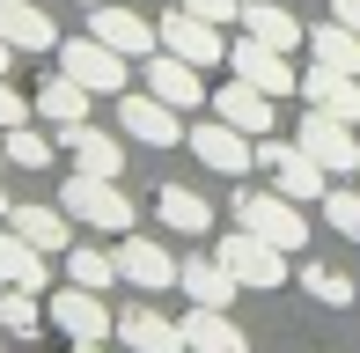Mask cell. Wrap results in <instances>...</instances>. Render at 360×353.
<instances>
[{"instance_id":"44dd1931","label":"cell","mask_w":360,"mask_h":353,"mask_svg":"<svg viewBox=\"0 0 360 353\" xmlns=\"http://www.w3.org/2000/svg\"><path fill=\"white\" fill-rule=\"evenodd\" d=\"M176 324H184V346H191V353H250V339L228 324V309H206V302H191Z\"/></svg>"},{"instance_id":"4316f807","label":"cell","mask_w":360,"mask_h":353,"mask_svg":"<svg viewBox=\"0 0 360 353\" xmlns=\"http://www.w3.org/2000/svg\"><path fill=\"white\" fill-rule=\"evenodd\" d=\"M67 280L103 295V287L118 280V250H103V243H74V250H67Z\"/></svg>"},{"instance_id":"52a82bcc","label":"cell","mask_w":360,"mask_h":353,"mask_svg":"<svg viewBox=\"0 0 360 353\" xmlns=\"http://www.w3.org/2000/svg\"><path fill=\"white\" fill-rule=\"evenodd\" d=\"M44 309H52V331H67V339L81 346V339H110V331H118V316H110V302L96 295V287H52V295H44Z\"/></svg>"},{"instance_id":"5bb4252c","label":"cell","mask_w":360,"mask_h":353,"mask_svg":"<svg viewBox=\"0 0 360 353\" xmlns=\"http://www.w3.org/2000/svg\"><path fill=\"white\" fill-rule=\"evenodd\" d=\"M140 67H147V96H162L169 110H199V103H206V82H199V67H191V59L155 52V59H140Z\"/></svg>"},{"instance_id":"30bf717a","label":"cell","mask_w":360,"mask_h":353,"mask_svg":"<svg viewBox=\"0 0 360 353\" xmlns=\"http://www.w3.org/2000/svg\"><path fill=\"white\" fill-rule=\"evenodd\" d=\"M294 148H309L331 176H360V140H353L346 118H331V110H309L302 133H294Z\"/></svg>"},{"instance_id":"d590c367","label":"cell","mask_w":360,"mask_h":353,"mask_svg":"<svg viewBox=\"0 0 360 353\" xmlns=\"http://www.w3.org/2000/svg\"><path fill=\"white\" fill-rule=\"evenodd\" d=\"M74 353H110V339H81V346H74Z\"/></svg>"},{"instance_id":"3957f363","label":"cell","mask_w":360,"mask_h":353,"mask_svg":"<svg viewBox=\"0 0 360 353\" xmlns=\"http://www.w3.org/2000/svg\"><path fill=\"white\" fill-rule=\"evenodd\" d=\"M214 258L236 272L243 287H257V295H265V287H287V250L265 243V236H250L243 221H236V236H214Z\"/></svg>"},{"instance_id":"f1b7e54d","label":"cell","mask_w":360,"mask_h":353,"mask_svg":"<svg viewBox=\"0 0 360 353\" xmlns=\"http://www.w3.org/2000/svg\"><path fill=\"white\" fill-rule=\"evenodd\" d=\"M302 295H309V302H323V309H353L360 287L346 280V272H331V265H302Z\"/></svg>"},{"instance_id":"484cf974","label":"cell","mask_w":360,"mask_h":353,"mask_svg":"<svg viewBox=\"0 0 360 353\" xmlns=\"http://www.w3.org/2000/svg\"><path fill=\"white\" fill-rule=\"evenodd\" d=\"M44 280H52L44 250H30L15 229H0V287H30V295H44Z\"/></svg>"},{"instance_id":"836d02e7","label":"cell","mask_w":360,"mask_h":353,"mask_svg":"<svg viewBox=\"0 0 360 353\" xmlns=\"http://www.w3.org/2000/svg\"><path fill=\"white\" fill-rule=\"evenodd\" d=\"M30 118H37V110H30V96L8 89V74H0V133H8V125H30Z\"/></svg>"},{"instance_id":"f546056e","label":"cell","mask_w":360,"mask_h":353,"mask_svg":"<svg viewBox=\"0 0 360 353\" xmlns=\"http://www.w3.org/2000/svg\"><path fill=\"white\" fill-rule=\"evenodd\" d=\"M309 52L323 59V67H346V74H360V37L346 23H323V30H309Z\"/></svg>"},{"instance_id":"74e56055","label":"cell","mask_w":360,"mask_h":353,"mask_svg":"<svg viewBox=\"0 0 360 353\" xmlns=\"http://www.w3.org/2000/svg\"><path fill=\"white\" fill-rule=\"evenodd\" d=\"M8 214H15V206H8V191H0V221H8Z\"/></svg>"},{"instance_id":"f35d334b","label":"cell","mask_w":360,"mask_h":353,"mask_svg":"<svg viewBox=\"0 0 360 353\" xmlns=\"http://www.w3.org/2000/svg\"><path fill=\"white\" fill-rule=\"evenodd\" d=\"M81 8H103V0H81Z\"/></svg>"},{"instance_id":"603a6c76","label":"cell","mask_w":360,"mask_h":353,"mask_svg":"<svg viewBox=\"0 0 360 353\" xmlns=\"http://www.w3.org/2000/svg\"><path fill=\"white\" fill-rule=\"evenodd\" d=\"M176 287H184L191 302H206V309H228V302L243 295V280L221 258H184V265H176Z\"/></svg>"},{"instance_id":"4dcf8cb0","label":"cell","mask_w":360,"mask_h":353,"mask_svg":"<svg viewBox=\"0 0 360 353\" xmlns=\"http://www.w3.org/2000/svg\"><path fill=\"white\" fill-rule=\"evenodd\" d=\"M0 155H8L15 169H52V140H44L37 125H8V133H0Z\"/></svg>"},{"instance_id":"8fae6325","label":"cell","mask_w":360,"mask_h":353,"mask_svg":"<svg viewBox=\"0 0 360 353\" xmlns=\"http://www.w3.org/2000/svg\"><path fill=\"white\" fill-rule=\"evenodd\" d=\"M118 280L125 287H140V295H169L176 287V258H169V243H155V236H118Z\"/></svg>"},{"instance_id":"5b68a950","label":"cell","mask_w":360,"mask_h":353,"mask_svg":"<svg viewBox=\"0 0 360 353\" xmlns=\"http://www.w3.org/2000/svg\"><path fill=\"white\" fill-rule=\"evenodd\" d=\"M125 67L133 59L110 52L103 37H59V74H74L89 96H125Z\"/></svg>"},{"instance_id":"ac0fdd59","label":"cell","mask_w":360,"mask_h":353,"mask_svg":"<svg viewBox=\"0 0 360 353\" xmlns=\"http://www.w3.org/2000/svg\"><path fill=\"white\" fill-rule=\"evenodd\" d=\"M206 103H214V118L243 125L250 140H265V133H272V96H265V89H250V82H236V74H228V82L206 96Z\"/></svg>"},{"instance_id":"2e32d148","label":"cell","mask_w":360,"mask_h":353,"mask_svg":"<svg viewBox=\"0 0 360 353\" xmlns=\"http://www.w3.org/2000/svg\"><path fill=\"white\" fill-rule=\"evenodd\" d=\"M302 96H309V110H331V118H346V125H360V74H346V67H309L302 74Z\"/></svg>"},{"instance_id":"1f68e13d","label":"cell","mask_w":360,"mask_h":353,"mask_svg":"<svg viewBox=\"0 0 360 353\" xmlns=\"http://www.w3.org/2000/svg\"><path fill=\"white\" fill-rule=\"evenodd\" d=\"M323 221H331L338 236H353V243H360V191H346V184L323 191Z\"/></svg>"},{"instance_id":"ab89813d","label":"cell","mask_w":360,"mask_h":353,"mask_svg":"<svg viewBox=\"0 0 360 353\" xmlns=\"http://www.w3.org/2000/svg\"><path fill=\"white\" fill-rule=\"evenodd\" d=\"M0 169H8V155H0Z\"/></svg>"},{"instance_id":"d6a6232c","label":"cell","mask_w":360,"mask_h":353,"mask_svg":"<svg viewBox=\"0 0 360 353\" xmlns=\"http://www.w3.org/2000/svg\"><path fill=\"white\" fill-rule=\"evenodd\" d=\"M184 15H199V23H214V30H236L243 23V0H176Z\"/></svg>"},{"instance_id":"277c9868","label":"cell","mask_w":360,"mask_h":353,"mask_svg":"<svg viewBox=\"0 0 360 353\" xmlns=\"http://www.w3.org/2000/svg\"><path fill=\"white\" fill-rule=\"evenodd\" d=\"M236 221L250 236H265V243H280V250L309 243V221H302V206H294L287 191H236Z\"/></svg>"},{"instance_id":"6da1fadb","label":"cell","mask_w":360,"mask_h":353,"mask_svg":"<svg viewBox=\"0 0 360 353\" xmlns=\"http://www.w3.org/2000/svg\"><path fill=\"white\" fill-rule=\"evenodd\" d=\"M59 206L74 214V229H96V236H133L140 229V214L118 191V176H89V169L59 176Z\"/></svg>"},{"instance_id":"7a4b0ae2","label":"cell","mask_w":360,"mask_h":353,"mask_svg":"<svg viewBox=\"0 0 360 353\" xmlns=\"http://www.w3.org/2000/svg\"><path fill=\"white\" fill-rule=\"evenodd\" d=\"M257 169L272 176V191H287L294 206H323V191H331V169L316 162L309 148H287V140H257Z\"/></svg>"},{"instance_id":"9a60e30c","label":"cell","mask_w":360,"mask_h":353,"mask_svg":"<svg viewBox=\"0 0 360 353\" xmlns=\"http://www.w3.org/2000/svg\"><path fill=\"white\" fill-rule=\"evenodd\" d=\"M59 148L74 155V169H89V176H125V148H118V133H103V125H59Z\"/></svg>"},{"instance_id":"ba28073f","label":"cell","mask_w":360,"mask_h":353,"mask_svg":"<svg viewBox=\"0 0 360 353\" xmlns=\"http://www.w3.org/2000/svg\"><path fill=\"white\" fill-rule=\"evenodd\" d=\"M228 74H236V82H250V89H265L272 103L302 89V74L287 67V52H280V44H257V37H236V44H228Z\"/></svg>"},{"instance_id":"4fadbf2b","label":"cell","mask_w":360,"mask_h":353,"mask_svg":"<svg viewBox=\"0 0 360 353\" xmlns=\"http://www.w3.org/2000/svg\"><path fill=\"white\" fill-rule=\"evenodd\" d=\"M125 353H191L184 346V324H169L162 309H147V302H133V309H118V331H110Z\"/></svg>"},{"instance_id":"ffe728a7","label":"cell","mask_w":360,"mask_h":353,"mask_svg":"<svg viewBox=\"0 0 360 353\" xmlns=\"http://www.w3.org/2000/svg\"><path fill=\"white\" fill-rule=\"evenodd\" d=\"M0 37L15 52H59V30H52V15L37 0H0Z\"/></svg>"},{"instance_id":"e0dca14e","label":"cell","mask_w":360,"mask_h":353,"mask_svg":"<svg viewBox=\"0 0 360 353\" xmlns=\"http://www.w3.org/2000/svg\"><path fill=\"white\" fill-rule=\"evenodd\" d=\"M8 229L22 236L30 250H44V258H52V250H74V214H67V206L30 199V206H15V214H8Z\"/></svg>"},{"instance_id":"83f0119b","label":"cell","mask_w":360,"mask_h":353,"mask_svg":"<svg viewBox=\"0 0 360 353\" xmlns=\"http://www.w3.org/2000/svg\"><path fill=\"white\" fill-rule=\"evenodd\" d=\"M0 331H8V339H37L44 331V302L30 295V287H8V295H0Z\"/></svg>"},{"instance_id":"7c38bea8","label":"cell","mask_w":360,"mask_h":353,"mask_svg":"<svg viewBox=\"0 0 360 353\" xmlns=\"http://www.w3.org/2000/svg\"><path fill=\"white\" fill-rule=\"evenodd\" d=\"M155 37H162V52H176V59H191V67H221V59H228V37H221V30L214 23H199V15H184V8H169V15H162V23H155Z\"/></svg>"},{"instance_id":"8992f818","label":"cell","mask_w":360,"mask_h":353,"mask_svg":"<svg viewBox=\"0 0 360 353\" xmlns=\"http://www.w3.org/2000/svg\"><path fill=\"white\" fill-rule=\"evenodd\" d=\"M184 140H191V155H199L214 176H257V140L243 133V125H228V118H199Z\"/></svg>"},{"instance_id":"7402d4cb","label":"cell","mask_w":360,"mask_h":353,"mask_svg":"<svg viewBox=\"0 0 360 353\" xmlns=\"http://www.w3.org/2000/svg\"><path fill=\"white\" fill-rule=\"evenodd\" d=\"M243 37H257V44H280V52H294V44H309V30L294 23V8H280V0H243Z\"/></svg>"},{"instance_id":"9c48e42d","label":"cell","mask_w":360,"mask_h":353,"mask_svg":"<svg viewBox=\"0 0 360 353\" xmlns=\"http://www.w3.org/2000/svg\"><path fill=\"white\" fill-rule=\"evenodd\" d=\"M89 37H103L110 52H125V59H155V52H162L155 23H147L140 8H125V0H103V8H89Z\"/></svg>"},{"instance_id":"8d00e7d4","label":"cell","mask_w":360,"mask_h":353,"mask_svg":"<svg viewBox=\"0 0 360 353\" xmlns=\"http://www.w3.org/2000/svg\"><path fill=\"white\" fill-rule=\"evenodd\" d=\"M8 67H15V44H8V37H0V74H8Z\"/></svg>"},{"instance_id":"e575fe53","label":"cell","mask_w":360,"mask_h":353,"mask_svg":"<svg viewBox=\"0 0 360 353\" xmlns=\"http://www.w3.org/2000/svg\"><path fill=\"white\" fill-rule=\"evenodd\" d=\"M331 23H346L353 37H360V0H331Z\"/></svg>"},{"instance_id":"cb8c5ba5","label":"cell","mask_w":360,"mask_h":353,"mask_svg":"<svg viewBox=\"0 0 360 353\" xmlns=\"http://www.w3.org/2000/svg\"><path fill=\"white\" fill-rule=\"evenodd\" d=\"M155 214H162L169 236H214V206H206L191 184H162L155 191Z\"/></svg>"},{"instance_id":"d6986e66","label":"cell","mask_w":360,"mask_h":353,"mask_svg":"<svg viewBox=\"0 0 360 353\" xmlns=\"http://www.w3.org/2000/svg\"><path fill=\"white\" fill-rule=\"evenodd\" d=\"M118 125L147 148H176L184 140V125H176V110L162 103V96H118Z\"/></svg>"},{"instance_id":"d4e9b609","label":"cell","mask_w":360,"mask_h":353,"mask_svg":"<svg viewBox=\"0 0 360 353\" xmlns=\"http://www.w3.org/2000/svg\"><path fill=\"white\" fill-rule=\"evenodd\" d=\"M30 110L52 118V133H59V125H81V118H89V89H81L74 74H44L37 96H30Z\"/></svg>"}]
</instances>
